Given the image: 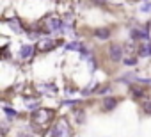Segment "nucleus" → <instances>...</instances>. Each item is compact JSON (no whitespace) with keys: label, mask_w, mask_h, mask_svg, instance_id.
Here are the masks:
<instances>
[{"label":"nucleus","mask_w":151,"mask_h":137,"mask_svg":"<svg viewBox=\"0 0 151 137\" xmlns=\"http://www.w3.org/2000/svg\"><path fill=\"white\" fill-rule=\"evenodd\" d=\"M9 27H11L16 34H22V27L18 25V22H16V20H14V22H9Z\"/></svg>","instance_id":"10"},{"label":"nucleus","mask_w":151,"mask_h":137,"mask_svg":"<svg viewBox=\"0 0 151 137\" xmlns=\"http://www.w3.org/2000/svg\"><path fill=\"white\" fill-rule=\"evenodd\" d=\"M123 64H124V66H135V64H137V59H135V57H126V59L123 61Z\"/></svg>","instance_id":"12"},{"label":"nucleus","mask_w":151,"mask_h":137,"mask_svg":"<svg viewBox=\"0 0 151 137\" xmlns=\"http://www.w3.org/2000/svg\"><path fill=\"white\" fill-rule=\"evenodd\" d=\"M133 96H144V89H139V87H133Z\"/></svg>","instance_id":"16"},{"label":"nucleus","mask_w":151,"mask_h":137,"mask_svg":"<svg viewBox=\"0 0 151 137\" xmlns=\"http://www.w3.org/2000/svg\"><path fill=\"white\" fill-rule=\"evenodd\" d=\"M32 53H34V46L32 45H23L22 50H20V57L22 59H30Z\"/></svg>","instance_id":"4"},{"label":"nucleus","mask_w":151,"mask_h":137,"mask_svg":"<svg viewBox=\"0 0 151 137\" xmlns=\"http://www.w3.org/2000/svg\"><path fill=\"white\" fill-rule=\"evenodd\" d=\"M37 46H39V50H45V52H46V50H52V48L55 46V41H52V39H46V37H45V39H41V41H39V45H37Z\"/></svg>","instance_id":"6"},{"label":"nucleus","mask_w":151,"mask_h":137,"mask_svg":"<svg viewBox=\"0 0 151 137\" xmlns=\"http://www.w3.org/2000/svg\"><path fill=\"white\" fill-rule=\"evenodd\" d=\"M52 137H71V126L66 119H60L53 130H52Z\"/></svg>","instance_id":"1"},{"label":"nucleus","mask_w":151,"mask_h":137,"mask_svg":"<svg viewBox=\"0 0 151 137\" xmlns=\"http://www.w3.org/2000/svg\"><path fill=\"white\" fill-rule=\"evenodd\" d=\"M18 137H32V135H29V133H18Z\"/></svg>","instance_id":"18"},{"label":"nucleus","mask_w":151,"mask_h":137,"mask_svg":"<svg viewBox=\"0 0 151 137\" xmlns=\"http://www.w3.org/2000/svg\"><path fill=\"white\" fill-rule=\"evenodd\" d=\"M52 114H53V112H52L50 109H39V110H36V112L32 114V121H34V123H46Z\"/></svg>","instance_id":"2"},{"label":"nucleus","mask_w":151,"mask_h":137,"mask_svg":"<svg viewBox=\"0 0 151 137\" xmlns=\"http://www.w3.org/2000/svg\"><path fill=\"white\" fill-rule=\"evenodd\" d=\"M4 112H6V114H7V116L11 118V119L18 116V112H16V110H13V109H9V107H4Z\"/></svg>","instance_id":"13"},{"label":"nucleus","mask_w":151,"mask_h":137,"mask_svg":"<svg viewBox=\"0 0 151 137\" xmlns=\"http://www.w3.org/2000/svg\"><path fill=\"white\" fill-rule=\"evenodd\" d=\"M140 13H151V2H146L140 6Z\"/></svg>","instance_id":"14"},{"label":"nucleus","mask_w":151,"mask_h":137,"mask_svg":"<svg viewBox=\"0 0 151 137\" xmlns=\"http://www.w3.org/2000/svg\"><path fill=\"white\" fill-rule=\"evenodd\" d=\"M94 4H107V2H110V0H93Z\"/></svg>","instance_id":"17"},{"label":"nucleus","mask_w":151,"mask_h":137,"mask_svg":"<svg viewBox=\"0 0 151 137\" xmlns=\"http://www.w3.org/2000/svg\"><path fill=\"white\" fill-rule=\"evenodd\" d=\"M82 48H84V46H82L80 41H71V43L66 45V50H75V52H77V50H82Z\"/></svg>","instance_id":"9"},{"label":"nucleus","mask_w":151,"mask_h":137,"mask_svg":"<svg viewBox=\"0 0 151 137\" xmlns=\"http://www.w3.org/2000/svg\"><path fill=\"white\" fill-rule=\"evenodd\" d=\"M116 105H117V100L114 96H109V98L103 100V109L105 110H112V109H116Z\"/></svg>","instance_id":"7"},{"label":"nucleus","mask_w":151,"mask_h":137,"mask_svg":"<svg viewBox=\"0 0 151 137\" xmlns=\"http://www.w3.org/2000/svg\"><path fill=\"white\" fill-rule=\"evenodd\" d=\"M94 37L96 39H109L110 37V29H96L94 30Z\"/></svg>","instance_id":"5"},{"label":"nucleus","mask_w":151,"mask_h":137,"mask_svg":"<svg viewBox=\"0 0 151 137\" xmlns=\"http://www.w3.org/2000/svg\"><path fill=\"white\" fill-rule=\"evenodd\" d=\"M142 112L147 114V116H151V102H144L142 103Z\"/></svg>","instance_id":"11"},{"label":"nucleus","mask_w":151,"mask_h":137,"mask_svg":"<svg viewBox=\"0 0 151 137\" xmlns=\"http://www.w3.org/2000/svg\"><path fill=\"white\" fill-rule=\"evenodd\" d=\"M48 27H50L52 32L60 30V29H62V22H60L59 18H52V20H48Z\"/></svg>","instance_id":"8"},{"label":"nucleus","mask_w":151,"mask_h":137,"mask_svg":"<svg viewBox=\"0 0 151 137\" xmlns=\"http://www.w3.org/2000/svg\"><path fill=\"white\" fill-rule=\"evenodd\" d=\"M109 57L114 61V62H119L123 59V48L119 45H110L109 46Z\"/></svg>","instance_id":"3"},{"label":"nucleus","mask_w":151,"mask_h":137,"mask_svg":"<svg viewBox=\"0 0 151 137\" xmlns=\"http://www.w3.org/2000/svg\"><path fill=\"white\" fill-rule=\"evenodd\" d=\"M96 94H105V93H109V86H103V87H96V91H94Z\"/></svg>","instance_id":"15"}]
</instances>
